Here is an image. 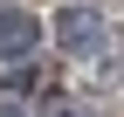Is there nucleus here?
<instances>
[{"label":"nucleus","instance_id":"nucleus-1","mask_svg":"<svg viewBox=\"0 0 124 117\" xmlns=\"http://www.w3.org/2000/svg\"><path fill=\"white\" fill-rule=\"evenodd\" d=\"M28 41H35V21H21V14H7V21H0V55L28 48Z\"/></svg>","mask_w":124,"mask_h":117}]
</instances>
